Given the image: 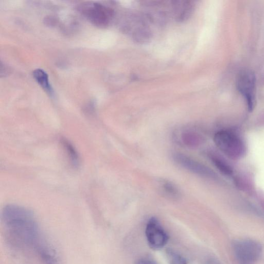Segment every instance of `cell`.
Here are the masks:
<instances>
[{"instance_id":"obj_1","label":"cell","mask_w":264,"mask_h":264,"mask_svg":"<svg viewBox=\"0 0 264 264\" xmlns=\"http://www.w3.org/2000/svg\"><path fill=\"white\" fill-rule=\"evenodd\" d=\"M2 221L5 238L13 249L28 253L41 264H61L56 248L32 211L8 204L2 211Z\"/></svg>"},{"instance_id":"obj_2","label":"cell","mask_w":264,"mask_h":264,"mask_svg":"<svg viewBox=\"0 0 264 264\" xmlns=\"http://www.w3.org/2000/svg\"><path fill=\"white\" fill-rule=\"evenodd\" d=\"M214 140L223 154L231 159H240L246 154V148L243 141L231 131L224 130L217 132Z\"/></svg>"},{"instance_id":"obj_3","label":"cell","mask_w":264,"mask_h":264,"mask_svg":"<svg viewBox=\"0 0 264 264\" xmlns=\"http://www.w3.org/2000/svg\"><path fill=\"white\" fill-rule=\"evenodd\" d=\"M77 9L92 24L99 27L108 25L114 17V12L111 9L99 3H82Z\"/></svg>"},{"instance_id":"obj_4","label":"cell","mask_w":264,"mask_h":264,"mask_svg":"<svg viewBox=\"0 0 264 264\" xmlns=\"http://www.w3.org/2000/svg\"><path fill=\"white\" fill-rule=\"evenodd\" d=\"M239 92L245 99L248 109L253 111L256 104V77L253 72L246 70L240 72L237 81Z\"/></svg>"},{"instance_id":"obj_5","label":"cell","mask_w":264,"mask_h":264,"mask_svg":"<svg viewBox=\"0 0 264 264\" xmlns=\"http://www.w3.org/2000/svg\"><path fill=\"white\" fill-rule=\"evenodd\" d=\"M234 249L240 264H254L262 252L260 245L251 240L236 242L234 244Z\"/></svg>"},{"instance_id":"obj_6","label":"cell","mask_w":264,"mask_h":264,"mask_svg":"<svg viewBox=\"0 0 264 264\" xmlns=\"http://www.w3.org/2000/svg\"><path fill=\"white\" fill-rule=\"evenodd\" d=\"M145 232L149 247L154 250L162 249L169 240L168 235L158 220L154 217L148 221Z\"/></svg>"},{"instance_id":"obj_7","label":"cell","mask_w":264,"mask_h":264,"mask_svg":"<svg viewBox=\"0 0 264 264\" xmlns=\"http://www.w3.org/2000/svg\"><path fill=\"white\" fill-rule=\"evenodd\" d=\"M172 158L179 166L197 175L212 179L216 178V174L212 169L185 155L175 153Z\"/></svg>"},{"instance_id":"obj_8","label":"cell","mask_w":264,"mask_h":264,"mask_svg":"<svg viewBox=\"0 0 264 264\" xmlns=\"http://www.w3.org/2000/svg\"><path fill=\"white\" fill-rule=\"evenodd\" d=\"M128 24L126 25V30L136 42L143 43L148 42L152 37L149 27L142 20L135 16L129 19Z\"/></svg>"},{"instance_id":"obj_9","label":"cell","mask_w":264,"mask_h":264,"mask_svg":"<svg viewBox=\"0 0 264 264\" xmlns=\"http://www.w3.org/2000/svg\"><path fill=\"white\" fill-rule=\"evenodd\" d=\"M176 139L180 144L190 148H196L201 144L203 138L196 130L186 129L177 134Z\"/></svg>"},{"instance_id":"obj_10","label":"cell","mask_w":264,"mask_h":264,"mask_svg":"<svg viewBox=\"0 0 264 264\" xmlns=\"http://www.w3.org/2000/svg\"><path fill=\"white\" fill-rule=\"evenodd\" d=\"M174 17L180 22L187 20L192 15L195 6L192 2L176 1L172 5Z\"/></svg>"},{"instance_id":"obj_11","label":"cell","mask_w":264,"mask_h":264,"mask_svg":"<svg viewBox=\"0 0 264 264\" xmlns=\"http://www.w3.org/2000/svg\"><path fill=\"white\" fill-rule=\"evenodd\" d=\"M33 77L36 82L48 93L52 95L53 90L51 86L47 73L43 69H37L33 71Z\"/></svg>"},{"instance_id":"obj_12","label":"cell","mask_w":264,"mask_h":264,"mask_svg":"<svg viewBox=\"0 0 264 264\" xmlns=\"http://www.w3.org/2000/svg\"><path fill=\"white\" fill-rule=\"evenodd\" d=\"M209 156L214 166L222 173L226 175H230L232 174V168L223 159L214 154H211Z\"/></svg>"},{"instance_id":"obj_13","label":"cell","mask_w":264,"mask_h":264,"mask_svg":"<svg viewBox=\"0 0 264 264\" xmlns=\"http://www.w3.org/2000/svg\"><path fill=\"white\" fill-rule=\"evenodd\" d=\"M161 189L164 194L168 197L177 199L180 197V193L178 188L172 182L164 181L161 183Z\"/></svg>"},{"instance_id":"obj_14","label":"cell","mask_w":264,"mask_h":264,"mask_svg":"<svg viewBox=\"0 0 264 264\" xmlns=\"http://www.w3.org/2000/svg\"><path fill=\"white\" fill-rule=\"evenodd\" d=\"M165 256L169 264H188L187 260L172 249H167L165 251Z\"/></svg>"},{"instance_id":"obj_15","label":"cell","mask_w":264,"mask_h":264,"mask_svg":"<svg viewBox=\"0 0 264 264\" xmlns=\"http://www.w3.org/2000/svg\"><path fill=\"white\" fill-rule=\"evenodd\" d=\"M63 145L67 150L68 156L72 164L74 167H78L79 164V158L75 149L69 142L66 140L63 141Z\"/></svg>"},{"instance_id":"obj_16","label":"cell","mask_w":264,"mask_h":264,"mask_svg":"<svg viewBox=\"0 0 264 264\" xmlns=\"http://www.w3.org/2000/svg\"><path fill=\"white\" fill-rule=\"evenodd\" d=\"M136 264H158L157 262L154 259L145 257H142L138 259Z\"/></svg>"},{"instance_id":"obj_17","label":"cell","mask_w":264,"mask_h":264,"mask_svg":"<svg viewBox=\"0 0 264 264\" xmlns=\"http://www.w3.org/2000/svg\"><path fill=\"white\" fill-rule=\"evenodd\" d=\"M207 264H218V263H216V262H215L214 261H210Z\"/></svg>"}]
</instances>
